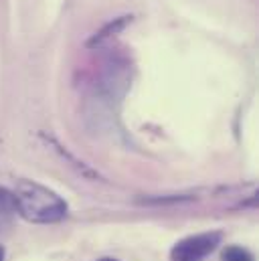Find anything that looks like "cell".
<instances>
[{
  "mask_svg": "<svg viewBox=\"0 0 259 261\" xmlns=\"http://www.w3.org/2000/svg\"><path fill=\"white\" fill-rule=\"evenodd\" d=\"M16 213L33 223H57L67 215V204L61 196L33 180H20L14 191Z\"/></svg>",
  "mask_w": 259,
  "mask_h": 261,
  "instance_id": "obj_1",
  "label": "cell"
},
{
  "mask_svg": "<svg viewBox=\"0 0 259 261\" xmlns=\"http://www.w3.org/2000/svg\"><path fill=\"white\" fill-rule=\"evenodd\" d=\"M221 243V233H200L178 241L172 249V261H198Z\"/></svg>",
  "mask_w": 259,
  "mask_h": 261,
  "instance_id": "obj_2",
  "label": "cell"
},
{
  "mask_svg": "<svg viewBox=\"0 0 259 261\" xmlns=\"http://www.w3.org/2000/svg\"><path fill=\"white\" fill-rule=\"evenodd\" d=\"M16 215V204H14V196L12 193L0 189V233L6 231Z\"/></svg>",
  "mask_w": 259,
  "mask_h": 261,
  "instance_id": "obj_3",
  "label": "cell"
},
{
  "mask_svg": "<svg viewBox=\"0 0 259 261\" xmlns=\"http://www.w3.org/2000/svg\"><path fill=\"white\" fill-rule=\"evenodd\" d=\"M223 261H251V255L241 247H227L223 251Z\"/></svg>",
  "mask_w": 259,
  "mask_h": 261,
  "instance_id": "obj_4",
  "label": "cell"
},
{
  "mask_svg": "<svg viewBox=\"0 0 259 261\" xmlns=\"http://www.w3.org/2000/svg\"><path fill=\"white\" fill-rule=\"evenodd\" d=\"M0 261H4V249L0 247Z\"/></svg>",
  "mask_w": 259,
  "mask_h": 261,
  "instance_id": "obj_5",
  "label": "cell"
},
{
  "mask_svg": "<svg viewBox=\"0 0 259 261\" xmlns=\"http://www.w3.org/2000/svg\"><path fill=\"white\" fill-rule=\"evenodd\" d=\"M101 261H116V259H101Z\"/></svg>",
  "mask_w": 259,
  "mask_h": 261,
  "instance_id": "obj_6",
  "label": "cell"
}]
</instances>
